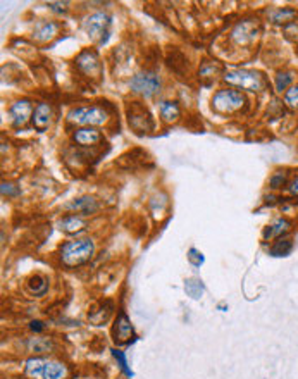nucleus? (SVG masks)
I'll list each match as a JSON object with an SVG mask.
<instances>
[{"label":"nucleus","instance_id":"3","mask_svg":"<svg viewBox=\"0 0 298 379\" xmlns=\"http://www.w3.org/2000/svg\"><path fill=\"white\" fill-rule=\"evenodd\" d=\"M247 98L238 90H221L212 98V109L221 114H231L245 107Z\"/></svg>","mask_w":298,"mask_h":379},{"label":"nucleus","instance_id":"6","mask_svg":"<svg viewBox=\"0 0 298 379\" xmlns=\"http://www.w3.org/2000/svg\"><path fill=\"white\" fill-rule=\"evenodd\" d=\"M67 119L78 124H87V126H97L103 124L107 121V112L102 107L92 105V107H76V109L69 111Z\"/></svg>","mask_w":298,"mask_h":379},{"label":"nucleus","instance_id":"14","mask_svg":"<svg viewBox=\"0 0 298 379\" xmlns=\"http://www.w3.org/2000/svg\"><path fill=\"white\" fill-rule=\"evenodd\" d=\"M291 229V223L288 219H276L267 229L264 231V240H273V238H283Z\"/></svg>","mask_w":298,"mask_h":379},{"label":"nucleus","instance_id":"23","mask_svg":"<svg viewBox=\"0 0 298 379\" xmlns=\"http://www.w3.org/2000/svg\"><path fill=\"white\" fill-rule=\"evenodd\" d=\"M221 71H223V66L218 64V62H212V61H207L204 62V66L200 67V76L202 78H215Z\"/></svg>","mask_w":298,"mask_h":379},{"label":"nucleus","instance_id":"4","mask_svg":"<svg viewBox=\"0 0 298 379\" xmlns=\"http://www.w3.org/2000/svg\"><path fill=\"white\" fill-rule=\"evenodd\" d=\"M126 112H128V123L131 129H134L138 134H145L153 129V117L147 111V107H143L140 102H131Z\"/></svg>","mask_w":298,"mask_h":379},{"label":"nucleus","instance_id":"12","mask_svg":"<svg viewBox=\"0 0 298 379\" xmlns=\"http://www.w3.org/2000/svg\"><path fill=\"white\" fill-rule=\"evenodd\" d=\"M50 119H52L50 105H48V103H38V105L35 107L33 117H31L35 128H37L38 131H45V129L50 126Z\"/></svg>","mask_w":298,"mask_h":379},{"label":"nucleus","instance_id":"20","mask_svg":"<svg viewBox=\"0 0 298 379\" xmlns=\"http://www.w3.org/2000/svg\"><path fill=\"white\" fill-rule=\"evenodd\" d=\"M254 28V24L252 22H241V24H238V28L233 31V38L236 40L238 43H247L250 42L252 38H254L255 33H250L248 30Z\"/></svg>","mask_w":298,"mask_h":379},{"label":"nucleus","instance_id":"29","mask_svg":"<svg viewBox=\"0 0 298 379\" xmlns=\"http://www.w3.org/2000/svg\"><path fill=\"white\" fill-rule=\"evenodd\" d=\"M30 346H31V350H35V351H47L50 348V341L43 340V338H35V340H31Z\"/></svg>","mask_w":298,"mask_h":379},{"label":"nucleus","instance_id":"7","mask_svg":"<svg viewBox=\"0 0 298 379\" xmlns=\"http://www.w3.org/2000/svg\"><path fill=\"white\" fill-rule=\"evenodd\" d=\"M131 90L143 97H152L160 90V78L155 73H140L131 79Z\"/></svg>","mask_w":298,"mask_h":379},{"label":"nucleus","instance_id":"24","mask_svg":"<svg viewBox=\"0 0 298 379\" xmlns=\"http://www.w3.org/2000/svg\"><path fill=\"white\" fill-rule=\"evenodd\" d=\"M184 290H186V293L192 299H200L202 293H204V286H202V281H198V279H189V281H186V284H184Z\"/></svg>","mask_w":298,"mask_h":379},{"label":"nucleus","instance_id":"21","mask_svg":"<svg viewBox=\"0 0 298 379\" xmlns=\"http://www.w3.org/2000/svg\"><path fill=\"white\" fill-rule=\"evenodd\" d=\"M56 33H57V24H53V22H42V24H38L37 31H35V35H37L40 42H47V40L53 38Z\"/></svg>","mask_w":298,"mask_h":379},{"label":"nucleus","instance_id":"28","mask_svg":"<svg viewBox=\"0 0 298 379\" xmlns=\"http://www.w3.org/2000/svg\"><path fill=\"white\" fill-rule=\"evenodd\" d=\"M284 102L288 103L293 109H298V87H293L284 95Z\"/></svg>","mask_w":298,"mask_h":379},{"label":"nucleus","instance_id":"16","mask_svg":"<svg viewBox=\"0 0 298 379\" xmlns=\"http://www.w3.org/2000/svg\"><path fill=\"white\" fill-rule=\"evenodd\" d=\"M67 209H73L76 212H81V214H93V212H97L98 209V204L97 200L92 197H81V198H76V200L71 202L69 205H67Z\"/></svg>","mask_w":298,"mask_h":379},{"label":"nucleus","instance_id":"26","mask_svg":"<svg viewBox=\"0 0 298 379\" xmlns=\"http://www.w3.org/2000/svg\"><path fill=\"white\" fill-rule=\"evenodd\" d=\"M295 16H296V12L291 11V9H281V11H276L273 14V21L274 22H288V21H291Z\"/></svg>","mask_w":298,"mask_h":379},{"label":"nucleus","instance_id":"34","mask_svg":"<svg viewBox=\"0 0 298 379\" xmlns=\"http://www.w3.org/2000/svg\"><path fill=\"white\" fill-rule=\"evenodd\" d=\"M50 6V9L52 11H57V12H64L66 11V6L67 4L64 2V4H61V2H57V4H48Z\"/></svg>","mask_w":298,"mask_h":379},{"label":"nucleus","instance_id":"8","mask_svg":"<svg viewBox=\"0 0 298 379\" xmlns=\"http://www.w3.org/2000/svg\"><path fill=\"white\" fill-rule=\"evenodd\" d=\"M109 26H111V17L107 14H103V12H98V14H93L92 17H88L85 28H87L88 35L93 40H100V42H103V40L107 38V33H109Z\"/></svg>","mask_w":298,"mask_h":379},{"label":"nucleus","instance_id":"15","mask_svg":"<svg viewBox=\"0 0 298 379\" xmlns=\"http://www.w3.org/2000/svg\"><path fill=\"white\" fill-rule=\"evenodd\" d=\"M85 226H87V223H85V219L79 218V215H66V218H62L59 221V229L69 234L81 231V229H85Z\"/></svg>","mask_w":298,"mask_h":379},{"label":"nucleus","instance_id":"35","mask_svg":"<svg viewBox=\"0 0 298 379\" xmlns=\"http://www.w3.org/2000/svg\"><path fill=\"white\" fill-rule=\"evenodd\" d=\"M290 192L293 193V195H298V178L293 179V181L290 183Z\"/></svg>","mask_w":298,"mask_h":379},{"label":"nucleus","instance_id":"32","mask_svg":"<svg viewBox=\"0 0 298 379\" xmlns=\"http://www.w3.org/2000/svg\"><path fill=\"white\" fill-rule=\"evenodd\" d=\"M2 193L4 195L16 197V195H19V190L14 188V184H11V183H2Z\"/></svg>","mask_w":298,"mask_h":379},{"label":"nucleus","instance_id":"33","mask_svg":"<svg viewBox=\"0 0 298 379\" xmlns=\"http://www.w3.org/2000/svg\"><path fill=\"white\" fill-rule=\"evenodd\" d=\"M30 328L33 329L35 333H42L43 329H45V326H43V322H40V321H33L30 324Z\"/></svg>","mask_w":298,"mask_h":379},{"label":"nucleus","instance_id":"5","mask_svg":"<svg viewBox=\"0 0 298 379\" xmlns=\"http://www.w3.org/2000/svg\"><path fill=\"white\" fill-rule=\"evenodd\" d=\"M224 79L228 81L229 85L240 87L243 90H250V92H260L265 85V81H264V78H262L260 73H255V71H245V69L226 73Z\"/></svg>","mask_w":298,"mask_h":379},{"label":"nucleus","instance_id":"1","mask_svg":"<svg viewBox=\"0 0 298 379\" xmlns=\"http://www.w3.org/2000/svg\"><path fill=\"white\" fill-rule=\"evenodd\" d=\"M95 254V243L92 238H79V240L66 241L61 247L59 257L61 262L66 267H78V265L87 264Z\"/></svg>","mask_w":298,"mask_h":379},{"label":"nucleus","instance_id":"2","mask_svg":"<svg viewBox=\"0 0 298 379\" xmlns=\"http://www.w3.org/2000/svg\"><path fill=\"white\" fill-rule=\"evenodd\" d=\"M24 374L31 379H66L67 367L56 360L37 357L26 360Z\"/></svg>","mask_w":298,"mask_h":379},{"label":"nucleus","instance_id":"22","mask_svg":"<svg viewBox=\"0 0 298 379\" xmlns=\"http://www.w3.org/2000/svg\"><path fill=\"white\" fill-rule=\"evenodd\" d=\"M183 61H184V59H183V56L178 50H173L168 56V64H169V67L174 71V73H178V74H181L183 69H184V66H186V62H183Z\"/></svg>","mask_w":298,"mask_h":379},{"label":"nucleus","instance_id":"27","mask_svg":"<svg viewBox=\"0 0 298 379\" xmlns=\"http://www.w3.org/2000/svg\"><path fill=\"white\" fill-rule=\"evenodd\" d=\"M293 81V76L291 73H281L276 76V90L278 92H284V90L288 88V85H290Z\"/></svg>","mask_w":298,"mask_h":379},{"label":"nucleus","instance_id":"17","mask_svg":"<svg viewBox=\"0 0 298 379\" xmlns=\"http://www.w3.org/2000/svg\"><path fill=\"white\" fill-rule=\"evenodd\" d=\"M26 286H28V291L31 293V295L43 296L45 293H47V290H48V279L43 278L42 274H35V276H31L28 279Z\"/></svg>","mask_w":298,"mask_h":379},{"label":"nucleus","instance_id":"18","mask_svg":"<svg viewBox=\"0 0 298 379\" xmlns=\"http://www.w3.org/2000/svg\"><path fill=\"white\" fill-rule=\"evenodd\" d=\"M293 250V241L290 238H278L274 245L269 248V254L273 257H288Z\"/></svg>","mask_w":298,"mask_h":379},{"label":"nucleus","instance_id":"31","mask_svg":"<svg viewBox=\"0 0 298 379\" xmlns=\"http://www.w3.org/2000/svg\"><path fill=\"white\" fill-rule=\"evenodd\" d=\"M188 259H189V262H192L193 265H202V264H204V257H202V254H198L195 248H192V250H189Z\"/></svg>","mask_w":298,"mask_h":379},{"label":"nucleus","instance_id":"9","mask_svg":"<svg viewBox=\"0 0 298 379\" xmlns=\"http://www.w3.org/2000/svg\"><path fill=\"white\" fill-rule=\"evenodd\" d=\"M114 340L119 343V345H124V343H129L134 340V329L131 326V321L124 312H119V315H117V319H116Z\"/></svg>","mask_w":298,"mask_h":379},{"label":"nucleus","instance_id":"19","mask_svg":"<svg viewBox=\"0 0 298 379\" xmlns=\"http://www.w3.org/2000/svg\"><path fill=\"white\" fill-rule=\"evenodd\" d=\"M181 114L179 111V105L176 102H162L160 103V117L166 121V123H173Z\"/></svg>","mask_w":298,"mask_h":379},{"label":"nucleus","instance_id":"30","mask_svg":"<svg viewBox=\"0 0 298 379\" xmlns=\"http://www.w3.org/2000/svg\"><path fill=\"white\" fill-rule=\"evenodd\" d=\"M284 183H286V176H284L283 173H276V174L273 176V178L269 179L270 188H274V190H276V188H281Z\"/></svg>","mask_w":298,"mask_h":379},{"label":"nucleus","instance_id":"11","mask_svg":"<svg viewBox=\"0 0 298 379\" xmlns=\"http://www.w3.org/2000/svg\"><path fill=\"white\" fill-rule=\"evenodd\" d=\"M31 112H35V111H33V107H31V102L28 100H19V102L12 103L11 109H9V114L12 117L14 126H22L28 123Z\"/></svg>","mask_w":298,"mask_h":379},{"label":"nucleus","instance_id":"10","mask_svg":"<svg viewBox=\"0 0 298 379\" xmlns=\"http://www.w3.org/2000/svg\"><path fill=\"white\" fill-rule=\"evenodd\" d=\"M76 62H78L79 69L88 76H98L102 71L100 61H98L97 53H95L93 50H85L83 53H79V57Z\"/></svg>","mask_w":298,"mask_h":379},{"label":"nucleus","instance_id":"13","mask_svg":"<svg viewBox=\"0 0 298 379\" xmlns=\"http://www.w3.org/2000/svg\"><path fill=\"white\" fill-rule=\"evenodd\" d=\"M73 138H74L76 143H79V145L88 147V145H95V143L100 142L102 134L93 128H81L73 134Z\"/></svg>","mask_w":298,"mask_h":379},{"label":"nucleus","instance_id":"25","mask_svg":"<svg viewBox=\"0 0 298 379\" xmlns=\"http://www.w3.org/2000/svg\"><path fill=\"white\" fill-rule=\"evenodd\" d=\"M112 355H114V359L117 360V364H119V367H121V371H123L126 376L128 377H131L133 376V372H131V369L128 367V360H126V355H124V351H121V350H117V348H114L112 350Z\"/></svg>","mask_w":298,"mask_h":379}]
</instances>
